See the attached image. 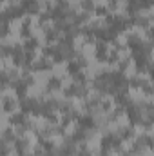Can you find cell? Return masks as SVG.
<instances>
[{
    "mask_svg": "<svg viewBox=\"0 0 154 156\" xmlns=\"http://www.w3.org/2000/svg\"><path fill=\"white\" fill-rule=\"evenodd\" d=\"M129 98H131L132 102H145V100H149V96L145 94V91H143L142 87H132V89H129Z\"/></svg>",
    "mask_w": 154,
    "mask_h": 156,
    "instance_id": "cell-1",
    "label": "cell"
},
{
    "mask_svg": "<svg viewBox=\"0 0 154 156\" xmlns=\"http://www.w3.org/2000/svg\"><path fill=\"white\" fill-rule=\"evenodd\" d=\"M53 73L51 71H37L33 76H35V83H40V85H45L47 82H49V76H51Z\"/></svg>",
    "mask_w": 154,
    "mask_h": 156,
    "instance_id": "cell-2",
    "label": "cell"
},
{
    "mask_svg": "<svg viewBox=\"0 0 154 156\" xmlns=\"http://www.w3.org/2000/svg\"><path fill=\"white\" fill-rule=\"evenodd\" d=\"M65 71H67V64H65V62H58V64L53 66V71H51V73H53L54 76L62 78L64 75H65Z\"/></svg>",
    "mask_w": 154,
    "mask_h": 156,
    "instance_id": "cell-3",
    "label": "cell"
},
{
    "mask_svg": "<svg viewBox=\"0 0 154 156\" xmlns=\"http://www.w3.org/2000/svg\"><path fill=\"white\" fill-rule=\"evenodd\" d=\"M42 91H44V85L33 83L31 87H27V96H29V98H38L40 94H42Z\"/></svg>",
    "mask_w": 154,
    "mask_h": 156,
    "instance_id": "cell-4",
    "label": "cell"
},
{
    "mask_svg": "<svg viewBox=\"0 0 154 156\" xmlns=\"http://www.w3.org/2000/svg\"><path fill=\"white\" fill-rule=\"evenodd\" d=\"M20 29H22V20H20V18L11 20V24H9V33H11V35L20 37Z\"/></svg>",
    "mask_w": 154,
    "mask_h": 156,
    "instance_id": "cell-5",
    "label": "cell"
},
{
    "mask_svg": "<svg viewBox=\"0 0 154 156\" xmlns=\"http://www.w3.org/2000/svg\"><path fill=\"white\" fill-rule=\"evenodd\" d=\"M82 53H83L85 60H91V58L96 55V47H94L93 44H85V45H83V49H82Z\"/></svg>",
    "mask_w": 154,
    "mask_h": 156,
    "instance_id": "cell-6",
    "label": "cell"
},
{
    "mask_svg": "<svg viewBox=\"0 0 154 156\" xmlns=\"http://www.w3.org/2000/svg\"><path fill=\"white\" fill-rule=\"evenodd\" d=\"M125 76L127 78H134L136 76V64L132 60L127 62V67H125Z\"/></svg>",
    "mask_w": 154,
    "mask_h": 156,
    "instance_id": "cell-7",
    "label": "cell"
},
{
    "mask_svg": "<svg viewBox=\"0 0 154 156\" xmlns=\"http://www.w3.org/2000/svg\"><path fill=\"white\" fill-rule=\"evenodd\" d=\"M2 62H4V64H2V69H4V71L15 69V58H11V56H4Z\"/></svg>",
    "mask_w": 154,
    "mask_h": 156,
    "instance_id": "cell-8",
    "label": "cell"
},
{
    "mask_svg": "<svg viewBox=\"0 0 154 156\" xmlns=\"http://www.w3.org/2000/svg\"><path fill=\"white\" fill-rule=\"evenodd\" d=\"M132 145H134V140H132V138H127V140H123V142H121V151H123V153H127V151H131V149H132Z\"/></svg>",
    "mask_w": 154,
    "mask_h": 156,
    "instance_id": "cell-9",
    "label": "cell"
},
{
    "mask_svg": "<svg viewBox=\"0 0 154 156\" xmlns=\"http://www.w3.org/2000/svg\"><path fill=\"white\" fill-rule=\"evenodd\" d=\"M4 98L7 100V98H11V100H16V93H15V89H11V87H5L4 89Z\"/></svg>",
    "mask_w": 154,
    "mask_h": 156,
    "instance_id": "cell-10",
    "label": "cell"
},
{
    "mask_svg": "<svg viewBox=\"0 0 154 156\" xmlns=\"http://www.w3.org/2000/svg\"><path fill=\"white\" fill-rule=\"evenodd\" d=\"M76 129H78V122L73 120L71 123H67V127H65V134H71V133L75 134V133H76Z\"/></svg>",
    "mask_w": 154,
    "mask_h": 156,
    "instance_id": "cell-11",
    "label": "cell"
},
{
    "mask_svg": "<svg viewBox=\"0 0 154 156\" xmlns=\"http://www.w3.org/2000/svg\"><path fill=\"white\" fill-rule=\"evenodd\" d=\"M132 133L136 134L134 138H140V136H143V133H145V127H143V125H134V127H132Z\"/></svg>",
    "mask_w": 154,
    "mask_h": 156,
    "instance_id": "cell-12",
    "label": "cell"
},
{
    "mask_svg": "<svg viewBox=\"0 0 154 156\" xmlns=\"http://www.w3.org/2000/svg\"><path fill=\"white\" fill-rule=\"evenodd\" d=\"M131 35H127V33H120V37L116 38V44H120V45H125L127 44V40H129Z\"/></svg>",
    "mask_w": 154,
    "mask_h": 156,
    "instance_id": "cell-13",
    "label": "cell"
},
{
    "mask_svg": "<svg viewBox=\"0 0 154 156\" xmlns=\"http://www.w3.org/2000/svg\"><path fill=\"white\" fill-rule=\"evenodd\" d=\"M93 4H94V7H107L111 4V0H94Z\"/></svg>",
    "mask_w": 154,
    "mask_h": 156,
    "instance_id": "cell-14",
    "label": "cell"
},
{
    "mask_svg": "<svg viewBox=\"0 0 154 156\" xmlns=\"http://www.w3.org/2000/svg\"><path fill=\"white\" fill-rule=\"evenodd\" d=\"M129 55H131V51H129V49H125V47H123L121 51H118V58H120V60H125Z\"/></svg>",
    "mask_w": 154,
    "mask_h": 156,
    "instance_id": "cell-15",
    "label": "cell"
},
{
    "mask_svg": "<svg viewBox=\"0 0 154 156\" xmlns=\"http://www.w3.org/2000/svg\"><path fill=\"white\" fill-rule=\"evenodd\" d=\"M138 76H140L142 82H145V83H149V82H151V75H149V73H140Z\"/></svg>",
    "mask_w": 154,
    "mask_h": 156,
    "instance_id": "cell-16",
    "label": "cell"
},
{
    "mask_svg": "<svg viewBox=\"0 0 154 156\" xmlns=\"http://www.w3.org/2000/svg\"><path fill=\"white\" fill-rule=\"evenodd\" d=\"M149 136H151V138H154V123H152V127L149 129Z\"/></svg>",
    "mask_w": 154,
    "mask_h": 156,
    "instance_id": "cell-17",
    "label": "cell"
},
{
    "mask_svg": "<svg viewBox=\"0 0 154 156\" xmlns=\"http://www.w3.org/2000/svg\"><path fill=\"white\" fill-rule=\"evenodd\" d=\"M151 60L154 62V47H152V51H151Z\"/></svg>",
    "mask_w": 154,
    "mask_h": 156,
    "instance_id": "cell-18",
    "label": "cell"
}]
</instances>
